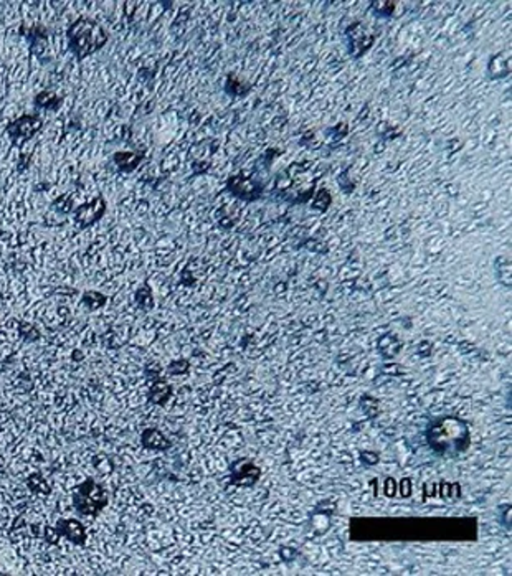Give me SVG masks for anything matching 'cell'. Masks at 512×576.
<instances>
[{
    "label": "cell",
    "instance_id": "6da1fadb",
    "mask_svg": "<svg viewBox=\"0 0 512 576\" xmlns=\"http://www.w3.org/2000/svg\"><path fill=\"white\" fill-rule=\"evenodd\" d=\"M430 448L439 456L454 458L465 453L470 446V431L467 426L458 418H439L430 426L428 433Z\"/></svg>",
    "mask_w": 512,
    "mask_h": 576
},
{
    "label": "cell",
    "instance_id": "7a4b0ae2",
    "mask_svg": "<svg viewBox=\"0 0 512 576\" xmlns=\"http://www.w3.org/2000/svg\"><path fill=\"white\" fill-rule=\"evenodd\" d=\"M68 47L78 60L86 58L101 50L108 42L106 32L90 18H78L66 30Z\"/></svg>",
    "mask_w": 512,
    "mask_h": 576
},
{
    "label": "cell",
    "instance_id": "3957f363",
    "mask_svg": "<svg viewBox=\"0 0 512 576\" xmlns=\"http://www.w3.org/2000/svg\"><path fill=\"white\" fill-rule=\"evenodd\" d=\"M108 492L95 479H84L73 492V507L84 517H96L106 509Z\"/></svg>",
    "mask_w": 512,
    "mask_h": 576
},
{
    "label": "cell",
    "instance_id": "277c9868",
    "mask_svg": "<svg viewBox=\"0 0 512 576\" xmlns=\"http://www.w3.org/2000/svg\"><path fill=\"white\" fill-rule=\"evenodd\" d=\"M42 537L48 543H58V540L64 537L73 545L84 547L86 545V529L76 518H60L55 527H45L42 531Z\"/></svg>",
    "mask_w": 512,
    "mask_h": 576
},
{
    "label": "cell",
    "instance_id": "5b68a950",
    "mask_svg": "<svg viewBox=\"0 0 512 576\" xmlns=\"http://www.w3.org/2000/svg\"><path fill=\"white\" fill-rule=\"evenodd\" d=\"M104 213H106V201H104L103 197H96L88 203L82 205V207L76 208L75 212V223L80 229L90 228L95 223L103 218Z\"/></svg>",
    "mask_w": 512,
    "mask_h": 576
},
{
    "label": "cell",
    "instance_id": "8992f818",
    "mask_svg": "<svg viewBox=\"0 0 512 576\" xmlns=\"http://www.w3.org/2000/svg\"><path fill=\"white\" fill-rule=\"evenodd\" d=\"M40 127H42V121L38 118H35V116H23V118L14 121V123L7 127V132H9L10 139L14 140L15 146H22L25 140L34 138L35 132H37Z\"/></svg>",
    "mask_w": 512,
    "mask_h": 576
},
{
    "label": "cell",
    "instance_id": "52a82bcc",
    "mask_svg": "<svg viewBox=\"0 0 512 576\" xmlns=\"http://www.w3.org/2000/svg\"><path fill=\"white\" fill-rule=\"evenodd\" d=\"M141 441H143V444L146 446L147 449H154V451H165L169 446H171L169 439L165 438L159 429H154V428H149L144 431L143 436H141Z\"/></svg>",
    "mask_w": 512,
    "mask_h": 576
},
{
    "label": "cell",
    "instance_id": "ba28073f",
    "mask_svg": "<svg viewBox=\"0 0 512 576\" xmlns=\"http://www.w3.org/2000/svg\"><path fill=\"white\" fill-rule=\"evenodd\" d=\"M27 487H28V490H30V492L38 494V495L51 494L50 484H48V482L45 481V477H43L42 474H38V473L30 474V476L27 477Z\"/></svg>",
    "mask_w": 512,
    "mask_h": 576
},
{
    "label": "cell",
    "instance_id": "9c48e42d",
    "mask_svg": "<svg viewBox=\"0 0 512 576\" xmlns=\"http://www.w3.org/2000/svg\"><path fill=\"white\" fill-rule=\"evenodd\" d=\"M62 103V98L56 96L53 91H43L35 98V104L38 108H43V110H56Z\"/></svg>",
    "mask_w": 512,
    "mask_h": 576
},
{
    "label": "cell",
    "instance_id": "30bf717a",
    "mask_svg": "<svg viewBox=\"0 0 512 576\" xmlns=\"http://www.w3.org/2000/svg\"><path fill=\"white\" fill-rule=\"evenodd\" d=\"M82 304L91 311H96V309H101L106 304V296L99 291H86L82 297Z\"/></svg>",
    "mask_w": 512,
    "mask_h": 576
},
{
    "label": "cell",
    "instance_id": "8fae6325",
    "mask_svg": "<svg viewBox=\"0 0 512 576\" xmlns=\"http://www.w3.org/2000/svg\"><path fill=\"white\" fill-rule=\"evenodd\" d=\"M91 462L93 467L96 469V473L101 474V476H110L112 471H114V464H112V461L106 454H96Z\"/></svg>",
    "mask_w": 512,
    "mask_h": 576
},
{
    "label": "cell",
    "instance_id": "7c38bea8",
    "mask_svg": "<svg viewBox=\"0 0 512 576\" xmlns=\"http://www.w3.org/2000/svg\"><path fill=\"white\" fill-rule=\"evenodd\" d=\"M169 392H171L169 385L164 384V381H159V384H156L151 388V392H149V400L162 405V403L169 398Z\"/></svg>",
    "mask_w": 512,
    "mask_h": 576
},
{
    "label": "cell",
    "instance_id": "4fadbf2b",
    "mask_svg": "<svg viewBox=\"0 0 512 576\" xmlns=\"http://www.w3.org/2000/svg\"><path fill=\"white\" fill-rule=\"evenodd\" d=\"M19 332H20V336H22V338H25L27 342H37L40 338L38 329H35V325L27 324V322H20Z\"/></svg>",
    "mask_w": 512,
    "mask_h": 576
},
{
    "label": "cell",
    "instance_id": "5bb4252c",
    "mask_svg": "<svg viewBox=\"0 0 512 576\" xmlns=\"http://www.w3.org/2000/svg\"><path fill=\"white\" fill-rule=\"evenodd\" d=\"M136 301H138V304L141 305L143 309H149L152 305V299H151V292H149V288H141L138 292H136Z\"/></svg>",
    "mask_w": 512,
    "mask_h": 576
},
{
    "label": "cell",
    "instance_id": "9a60e30c",
    "mask_svg": "<svg viewBox=\"0 0 512 576\" xmlns=\"http://www.w3.org/2000/svg\"><path fill=\"white\" fill-rule=\"evenodd\" d=\"M0 429H2V421H0Z\"/></svg>",
    "mask_w": 512,
    "mask_h": 576
}]
</instances>
